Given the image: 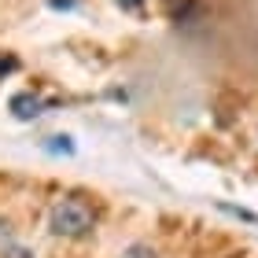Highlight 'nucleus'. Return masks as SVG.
Returning <instances> with one entry per match:
<instances>
[{
  "mask_svg": "<svg viewBox=\"0 0 258 258\" xmlns=\"http://www.w3.org/2000/svg\"><path fill=\"white\" fill-rule=\"evenodd\" d=\"M122 258H159V251L151 247V243H129L122 251Z\"/></svg>",
  "mask_w": 258,
  "mask_h": 258,
  "instance_id": "20e7f679",
  "label": "nucleus"
},
{
  "mask_svg": "<svg viewBox=\"0 0 258 258\" xmlns=\"http://www.w3.org/2000/svg\"><path fill=\"white\" fill-rule=\"evenodd\" d=\"M8 107H11V114H15L19 122H30V118H37V114H41L44 100H41V96H33V92H15Z\"/></svg>",
  "mask_w": 258,
  "mask_h": 258,
  "instance_id": "f03ea898",
  "label": "nucleus"
},
{
  "mask_svg": "<svg viewBox=\"0 0 258 258\" xmlns=\"http://www.w3.org/2000/svg\"><path fill=\"white\" fill-rule=\"evenodd\" d=\"M118 8H129V11H137V8H140V0H118Z\"/></svg>",
  "mask_w": 258,
  "mask_h": 258,
  "instance_id": "6e6552de",
  "label": "nucleus"
},
{
  "mask_svg": "<svg viewBox=\"0 0 258 258\" xmlns=\"http://www.w3.org/2000/svg\"><path fill=\"white\" fill-rule=\"evenodd\" d=\"M11 70H19V59H15V55H0V78L11 74Z\"/></svg>",
  "mask_w": 258,
  "mask_h": 258,
  "instance_id": "423d86ee",
  "label": "nucleus"
},
{
  "mask_svg": "<svg viewBox=\"0 0 258 258\" xmlns=\"http://www.w3.org/2000/svg\"><path fill=\"white\" fill-rule=\"evenodd\" d=\"M44 148H48L52 155H74V140H70V137H48Z\"/></svg>",
  "mask_w": 258,
  "mask_h": 258,
  "instance_id": "7ed1b4c3",
  "label": "nucleus"
},
{
  "mask_svg": "<svg viewBox=\"0 0 258 258\" xmlns=\"http://www.w3.org/2000/svg\"><path fill=\"white\" fill-rule=\"evenodd\" d=\"M48 229L59 240H85L96 229V214L81 196H59L48 210Z\"/></svg>",
  "mask_w": 258,
  "mask_h": 258,
  "instance_id": "f257e3e1",
  "label": "nucleus"
},
{
  "mask_svg": "<svg viewBox=\"0 0 258 258\" xmlns=\"http://www.w3.org/2000/svg\"><path fill=\"white\" fill-rule=\"evenodd\" d=\"M48 8L52 11H74L78 4H74V0H48Z\"/></svg>",
  "mask_w": 258,
  "mask_h": 258,
  "instance_id": "0eeeda50",
  "label": "nucleus"
},
{
  "mask_svg": "<svg viewBox=\"0 0 258 258\" xmlns=\"http://www.w3.org/2000/svg\"><path fill=\"white\" fill-rule=\"evenodd\" d=\"M218 210H225V214L240 218V221H251V225H258V214H251V210H243V207H232V203H218Z\"/></svg>",
  "mask_w": 258,
  "mask_h": 258,
  "instance_id": "39448f33",
  "label": "nucleus"
}]
</instances>
